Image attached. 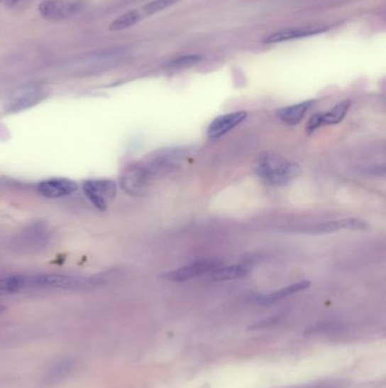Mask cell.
Here are the masks:
<instances>
[{
	"instance_id": "6da1fadb",
	"label": "cell",
	"mask_w": 386,
	"mask_h": 388,
	"mask_svg": "<svg viewBox=\"0 0 386 388\" xmlns=\"http://www.w3.org/2000/svg\"><path fill=\"white\" fill-rule=\"evenodd\" d=\"M256 174L271 185H286L302 174V168L285 157L266 153L258 161Z\"/></svg>"
},
{
	"instance_id": "7a4b0ae2",
	"label": "cell",
	"mask_w": 386,
	"mask_h": 388,
	"mask_svg": "<svg viewBox=\"0 0 386 388\" xmlns=\"http://www.w3.org/2000/svg\"><path fill=\"white\" fill-rule=\"evenodd\" d=\"M182 0H152L145 5L140 6L138 9H132L117 17L109 24V30L112 32L123 31L126 28L136 26L142 21L146 20L150 16L158 14L160 11L169 9L175 4L180 3Z\"/></svg>"
},
{
	"instance_id": "3957f363",
	"label": "cell",
	"mask_w": 386,
	"mask_h": 388,
	"mask_svg": "<svg viewBox=\"0 0 386 388\" xmlns=\"http://www.w3.org/2000/svg\"><path fill=\"white\" fill-rule=\"evenodd\" d=\"M87 7V0H43L38 11L43 18L62 22L77 16Z\"/></svg>"
},
{
	"instance_id": "277c9868",
	"label": "cell",
	"mask_w": 386,
	"mask_h": 388,
	"mask_svg": "<svg viewBox=\"0 0 386 388\" xmlns=\"http://www.w3.org/2000/svg\"><path fill=\"white\" fill-rule=\"evenodd\" d=\"M187 156V148H170L154 152L151 157L146 158L142 163L153 178L178 166L185 161Z\"/></svg>"
},
{
	"instance_id": "5b68a950",
	"label": "cell",
	"mask_w": 386,
	"mask_h": 388,
	"mask_svg": "<svg viewBox=\"0 0 386 388\" xmlns=\"http://www.w3.org/2000/svg\"><path fill=\"white\" fill-rule=\"evenodd\" d=\"M91 281L77 276L47 275L28 276V289H62V290H77L89 286Z\"/></svg>"
},
{
	"instance_id": "8992f818",
	"label": "cell",
	"mask_w": 386,
	"mask_h": 388,
	"mask_svg": "<svg viewBox=\"0 0 386 388\" xmlns=\"http://www.w3.org/2000/svg\"><path fill=\"white\" fill-rule=\"evenodd\" d=\"M85 195L99 210L104 211L115 199L117 186L109 180H87L83 185Z\"/></svg>"
},
{
	"instance_id": "52a82bcc",
	"label": "cell",
	"mask_w": 386,
	"mask_h": 388,
	"mask_svg": "<svg viewBox=\"0 0 386 388\" xmlns=\"http://www.w3.org/2000/svg\"><path fill=\"white\" fill-rule=\"evenodd\" d=\"M222 262H214V260H199V262H191L185 264L178 269L168 271L161 275L165 279L171 281H187L191 279H197L201 276L210 275L212 271L221 267Z\"/></svg>"
},
{
	"instance_id": "ba28073f",
	"label": "cell",
	"mask_w": 386,
	"mask_h": 388,
	"mask_svg": "<svg viewBox=\"0 0 386 388\" xmlns=\"http://www.w3.org/2000/svg\"><path fill=\"white\" fill-rule=\"evenodd\" d=\"M152 176L143 163H135L121 175V189L131 195H140L148 191Z\"/></svg>"
},
{
	"instance_id": "9c48e42d",
	"label": "cell",
	"mask_w": 386,
	"mask_h": 388,
	"mask_svg": "<svg viewBox=\"0 0 386 388\" xmlns=\"http://www.w3.org/2000/svg\"><path fill=\"white\" fill-rule=\"evenodd\" d=\"M329 30H330V26H323V24L282 28V30L266 36L263 43L275 45V43H286V41H291V40L302 39V38L313 37L317 34L325 33Z\"/></svg>"
},
{
	"instance_id": "30bf717a",
	"label": "cell",
	"mask_w": 386,
	"mask_h": 388,
	"mask_svg": "<svg viewBox=\"0 0 386 388\" xmlns=\"http://www.w3.org/2000/svg\"><path fill=\"white\" fill-rule=\"evenodd\" d=\"M45 92L41 85H31L21 87L16 92L13 93L9 102V112H18L32 107L34 104L41 102L45 98Z\"/></svg>"
},
{
	"instance_id": "8fae6325",
	"label": "cell",
	"mask_w": 386,
	"mask_h": 388,
	"mask_svg": "<svg viewBox=\"0 0 386 388\" xmlns=\"http://www.w3.org/2000/svg\"><path fill=\"white\" fill-rule=\"evenodd\" d=\"M370 225L364 220L357 218H342V220H329V222H319L317 225L308 228L309 234H330L338 231H366Z\"/></svg>"
},
{
	"instance_id": "7c38bea8",
	"label": "cell",
	"mask_w": 386,
	"mask_h": 388,
	"mask_svg": "<svg viewBox=\"0 0 386 388\" xmlns=\"http://www.w3.org/2000/svg\"><path fill=\"white\" fill-rule=\"evenodd\" d=\"M350 107H351V102L350 100H343V102H338L336 106H334L332 109L329 110L326 113L316 114V115L311 116L307 124L308 132H314L319 127L341 123L346 115H347Z\"/></svg>"
},
{
	"instance_id": "4fadbf2b",
	"label": "cell",
	"mask_w": 386,
	"mask_h": 388,
	"mask_svg": "<svg viewBox=\"0 0 386 388\" xmlns=\"http://www.w3.org/2000/svg\"><path fill=\"white\" fill-rule=\"evenodd\" d=\"M246 117V112H235L219 116L207 127V136L210 139L221 138L222 135L227 134L229 131L238 126Z\"/></svg>"
},
{
	"instance_id": "5bb4252c",
	"label": "cell",
	"mask_w": 386,
	"mask_h": 388,
	"mask_svg": "<svg viewBox=\"0 0 386 388\" xmlns=\"http://www.w3.org/2000/svg\"><path fill=\"white\" fill-rule=\"evenodd\" d=\"M40 193L48 199L68 197L77 190V184L67 178H51L38 186Z\"/></svg>"
},
{
	"instance_id": "9a60e30c",
	"label": "cell",
	"mask_w": 386,
	"mask_h": 388,
	"mask_svg": "<svg viewBox=\"0 0 386 388\" xmlns=\"http://www.w3.org/2000/svg\"><path fill=\"white\" fill-rule=\"evenodd\" d=\"M314 102H315L314 100H307L300 104L281 108L277 112V119L286 124H298L305 117L306 113L313 106Z\"/></svg>"
},
{
	"instance_id": "2e32d148",
	"label": "cell",
	"mask_w": 386,
	"mask_h": 388,
	"mask_svg": "<svg viewBox=\"0 0 386 388\" xmlns=\"http://www.w3.org/2000/svg\"><path fill=\"white\" fill-rule=\"evenodd\" d=\"M75 367V360L73 357H65L59 359L53 366L49 368L48 372L45 374V383L47 385H53V384L62 382L64 378L67 377L68 374L72 372Z\"/></svg>"
},
{
	"instance_id": "e0dca14e",
	"label": "cell",
	"mask_w": 386,
	"mask_h": 388,
	"mask_svg": "<svg viewBox=\"0 0 386 388\" xmlns=\"http://www.w3.org/2000/svg\"><path fill=\"white\" fill-rule=\"evenodd\" d=\"M309 286H311V283H309V281H299V283H294V284L283 287L281 290L271 293V294L258 296V298H255V302L260 304V306H268V304L275 303V302L282 300V298L294 296L296 293L302 292V291L306 290V289H308Z\"/></svg>"
},
{
	"instance_id": "ac0fdd59",
	"label": "cell",
	"mask_w": 386,
	"mask_h": 388,
	"mask_svg": "<svg viewBox=\"0 0 386 388\" xmlns=\"http://www.w3.org/2000/svg\"><path fill=\"white\" fill-rule=\"evenodd\" d=\"M28 289V276H9L0 279V296L15 294Z\"/></svg>"
},
{
	"instance_id": "d6986e66",
	"label": "cell",
	"mask_w": 386,
	"mask_h": 388,
	"mask_svg": "<svg viewBox=\"0 0 386 388\" xmlns=\"http://www.w3.org/2000/svg\"><path fill=\"white\" fill-rule=\"evenodd\" d=\"M248 274V269L245 266H224L214 270L210 274L211 279L213 281H235V279H243Z\"/></svg>"
},
{
	"instance_id": "ffe728a7",
	"label": "cell",
	"mask_w": 386,
	"mask_h": 388,
	"mask_svg": "<svg viewBox=\"0 0 386 388\" xmlns=\"http://www.w3.org/2000/svg\"><path fill=\"white\" fill-rule=\"evenodd\" d=\"M203 60L201 55H185L180 56L176 60H171L167 64V68L171 70H185V68H193L195 65L199 64Z\"/></svg>"
},
{
	"instance_id": "44dd1931",
	"label": "cell",
	"mask_w": 386,
	"mask_h": 388,
	"mask_svg": "<svg viewBox=\"0 0 386 388\" xmlns=\"http://www.w3.org/2000/svg\"><path fill=\"white\" fill-rule=\"evenodd\" d=\"M32 0H5V6L11 11H20L26 9Z\"/></svg>"
},
{
	"instance_id": "7402d4cb",
	"label": "cell",
	"mask_w": 386,
	"mask_h": 388,
	"mask_svg": "<svg viewBox=\"0 0 386 388\" xmlns=\"http://www.w3.org/2000/svg\"><path fill=\"white\" fill-rule=\"evenodd\" d=\"M6 308L4 306H0V315H3L5 313Z\"/></svg>"
}]
</instances>
